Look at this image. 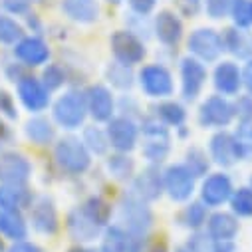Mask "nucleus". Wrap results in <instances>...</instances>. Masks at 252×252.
<instances>
[{"label": "nucleus", "mask_w": 252, "mask_h": 252, "mask_svg": "<svg viewBox=\"0 0 252 252\" xmlns=\"http://www.w3.org/2000/svg\"><path fill=\"white\" fill-rule=\"evenodd\" d=\"M88 111V103L84 94L68 92L54 103V119L62 125L64 129H76L84 123Z\"/></svg>", "instance_id": "obj_1"}, {"label": "nucleus", "mask_w": 252, "mask_h": 252, "mask_svg": "<svg viewBox=\"0 0 252 252\" xmlns=\"http://www.w3.org/2000/svg\"><path fill=\"white\" fill-rule=\"evenodd\" d=\"M56 161L70 173H84L90 167V153L86 145L76 137H64L56 145Z\"/></svg>", "instance_id": "obj_2"}, {"label": "nucleus", "mask_w": 252, "mask_h": 252, "mask_svg": "<svg viewBox=\"0 0 252 252\" xmlns=\"http://www.w3.org/2000/svg\"><path fill=\"white\" fill-rule=\"evenodd\" d=\"M111 50L119 64L133 66L145 58V46L143 42L129 30H117L111 36Z\"/></svg>", "instance_id": "obj_3"}, {"label": "nucleus", "mask_w": 252, "mask_h": 252, "mask_svg": "<svg viewBox=\"0 0 252 252\" xmlns=\"http://www.w3.org/2000/svg\"><path fill=\"white\" fill-rule=\"evenodd\" d=\"M232 117H234V105L220 95L209 97L199 109V121L203 127H209V129L224 127V125L232 121Z\"/></svg>", "instance_id": "obj_4"}, {"label": "nucleus", "mask_w": 252, "mask_h": 252, "mask_svg": "<svg viewBox=\"0 0 252 252\" xmlns=\"http://www.w3.org/2000/svg\"><path fill=\"white\" fill-rule=\"evenodd\" d=\"M141 129H143V135H145L143 155L153 163L163 161L165 155L169 153V133H167V129L155 119H145Z\"/></svg>", "instance_id": "obj_5"}, {"label": "nucleus", "mask_w": 252, "mask_h": 252, "mask_svg": "<svg viewBox=\"0 0 252 252\" xmlns=\"http://www.w3.org/2000/svg\"><path fill=\"white\" fill-rule=\"evenodd\" d=\"M165 189L173 201H187L195 191V175L187 165H173L165 171Z\"/></svg>", "instance_id": "obj_6"}, {"label": "nucleus", "mask_w": 252, "mask_h": 252, "mask_svg": "<svg viewBox=\"0 0 252 252\" xmlns=\"http://www.w3.org/2000/svg\"><path fill=\"white\" fill-rule=\"evenodd\" d=\"M30 175L32 165L24 155L16 151L0 155V181H2V185H26Z\"/></svg>", "instance_id": "obj_7"}, {"label": "nucleus", "mask_w": 252, "mask_h": 252, "mask_svg": "<svg viewBox=\"0 0 252 252\" xmlns=\"http://www.w3.org/2000/svg\"><path fill=\"white\" fill-rule=\"evenodd\" d=\"M139 82H141V88L145 90V94L151 97H167L173 92V78H171L169 70L159 64L145 66L139 74Z\"/></svg>", "instance_id": "obj_8"}, {"label": "nucleus", "mask_w": 252, "mask_h": 252, "mask_svg": "<svg viewBox=\"0 0 252 252\" xmlns=\"http://www.w3.org/2000/svg\"><path fill=\"white\" fill-rule=\"evenodd\" d=\"M189 50L205 62H213L220 56L224 48H222V38L215 30L199 28L189 36Z\"/></svg>", "instance_id": "obj_9"}, {"label": "nucleus", "mask_w": 252, "mask_h": 252, "mask_svg": "<svg viewBox=\"0 0 252 252\" xmlns=\"http://www.w3.org/2000/svg\"><path fill=\"white\" fill-rule=\"evenodd\" d=\"M18 97L30 113H40L50 105V92L40 80L30 76L18 80Z\"/></svg>", "instance_id": "obj_10"}, {"label": "nucleus", "mask_w": 252, "mask_h": 252, "mask_svg": "<svg viewBox=\"0 0 252 252\" xmlns=\"http://www.w3.org/2000/svg\"><path fill=\"white\" fill-rule=\"evenodd\" d=\"M181 78H183V97L185 99H195L207 80V70L195 58H185L181 62Z\"/></svg>", "instance_id": "obj_11"}, {"label": "nucleus", "mask_w": 252, "mask_h": 252, "mask_svg": "<svg viewBox=\"0 0 252 252\" xmlns=\"http://www.w3.org/2000/svg\"><path fill=\"white\" fill-rule=\"evenodd\" d=\"M107 141L111 147H115L117 151L125 153V151H131L137 143V127L133 125L131 119H125V117H115L109 121V127H107Z\"/></svg>", "instance_id": "obj_12"}, {"label": "nucleus", "mask_w": 252, "mask_h": 252, "mask_svg": "<svg viewBox=\"0 0 252 252\" xmlns=\"http://www.w3.org/2000/svg\"><path fill=\"white\" fill-rule=\"evenodd\" d=\"M14 46H16L14 48V56L20 62H24L26 66H42L50 58V48L42 38L28 36V38L18 40Z\"/></svg>", "instance_id": "obj_13"}, {"label": "nucleus", "mask_w": 252, "mask_h": 252, "mask_svg": "<svg viewBox=\"0 0 252 252\" xmlns=\"http://www.w3.org/2000/svg\"><path fill=\"white\" fill-rule=\"evenodd\" d=\"M101 252H141V238L131 230L111 226L105 232Z\"/></svg>", "instance_id": "obj_14"}, {"label": "nucleus", "mask_w": 252, "mask_h": 252, "mask_svg": "<svg viewBox=\"0 0 252 252\" xmlns=\"http://www.w3.org/2000/svg\"><path fill=\"white\" fill-rule=\"evenodd\" d=\"M201 197L207 205L211 207H219L224 201H228L232 197V183L224 173H215L211 175L201 189Z\"/></svg>", "instance_id": "obj_15"}, {"label": "nucleus", "mask_w": 252, "mask_h": 252, "mask_svg": "<svg viewBox=\"0 0 252 252\" xmlns=\"http://www.w3.org/2000/svg\"><path fill=\"white\" fill-rule=\"evenodd\" d=\"M30 220H32V226L42 232V234H54L58 230V215H56V209L52 205V201H48L46 197L38 199L32 209H30Z\"/></svg>", "instance_id": "obj_16"}, {"label": "nucleus", "mask_w": 252, "mask_h": 252, "mask_svg": "<svg viewBox=\"0 0 252 252\" xmlns=\"http://www.w3.org/2000/svg\"><path fill=\"white\" fill-rule=\"evenodd\" d=\"M86 103H88V109H90L94 119H97V121H109L111 119V115H113V97H111L109 90H105L103 86L90 88V92L86 95Z\"/></svg>", "instance_id": "obj_17"}, {"label": "nucleus", "mask_w": 252, "mask_h": 252, "mask_svg": "<svg viewBox=\"0 0 252 252\" xmlns=\"http://www.w3.org/2000/svg\"><path fill=\"white\" fill-rule=\"evenodd\" d=\"M155 34L165 46H175L183 36V22L171 10H163L155 18Z\"/></svg>", "instance_id": "obj_18"}, {"label": "nucleus", "mask_w": 252, "mask_h": 252, "mask_svg": "<svg viewBox=\"0 0 252 252\" xmlns=\"http://www.w3.org/2000/svg\"><path fill=\"white\" fill-rule=\"evenodd\" d=\"M211 155L215 159V163L222 165V167H230L240 159V151H238V143L232 135L228 133H219L213 137L211 141Z\"/></svg>", "instance_id": "obj_19"}, {"label": "nucleus", "mask_w": 252, "mask_h": 252, "mask_svg": "<svg viewBox=\"0 0 252 252\" xmlns=\"http://www.w3.org/2000/svg\"><path fill=\"white\" fill-rule=\"evenodd\" d=\"M121 217L125 224H127V230L135 234H141L151 224V213L145 209L141 201H135V199H127V203L121 207Z\"/></svg>", "instance_id": "obj_20"}, {"label": "nucleus", "mask_w": 252, "mask_h": 252, "mask_svg": "<svg viewBox=\"0 0 252 252\" xmlns=\"http://www.w3.org/2000/svg\"><path fill=\"white\" fill-rule=\"evenodd\" d=\"M62 10L70 20L80 24H92L99 14L95 0H62Z\"/></svg>", "instance_id": "obj_21"}, {"label": "nucleus", "mask_w": 252, "mask_h": 252, "mask_svg": "<svg viewBox=\"0 0 252 252\" xmlns=\"http://www.w3.org/2000/svg\"><path fill=\"white\" fill-rule=\"evenodd\" d=\"M242 84V74L238 70L236 64L232 62H222L215 70V86L219 92H222L224 95H234L240 90Z\"/></svg>", "instance_id": "obj_22"}, {"label": "nucleus", "mask_w": 252, "mask_h": 252, "mask_svg": "<svg viewBox=\"0 0 252 252\" xmlns=\"http://www.w3.org/2000/svg\"><path fill=\"white\" fill-rule=\"evenodd\" d=\"M24 207H32V195L24 189V185H2L0 187V209L20 211Z\"/></svg>", "instance_id": "obj_23"}, {"label": "nucleus", "mask_w": 252, "mask_h": 252, "mask_svg": "<svg viewBox=\"0 0 252 252\" xmlns=\"http://www.w3.org/2000/svg\"><path fill=\"white\" fill-rule=\"evenodd\" d=\"M0 234L10 240H24L28 236V226H26L20 211L0 209Z\"/></svg>", "instance_id": "obj_24"}, {"label": "nucleus", "mask_w": 252, "mask_h": 252, "mask_svg": "<svg viewBox=\"0 0 252 252\" xmlns=\"http://www.w3.org/2000/svg\"><path fill=\"white\" fill-rule=\"evenodd\" d=\"M222 38V48L232 52L238 58H248L252 56V34L238 30V28H228L224 30Z\"/></svg>", "instance_id": "obj_25"}, {"label": "nucleus", "mask_w": 252, "mask_h": 252, "mask_svg": "<svg viewBox=\"0 0 252 252\" xmlns=\"http://www.w3.org/2000/svg\"><path fill=\"white\" fill-rule=\"evenodd\" d=\"M238 232V222L228 213H217L209 220V236L215 240H232Z\"/></svg>", "instance_id": "obj_26"}, {"label": "nucleus", "mask_w": 252, "mask_h": 252, "mask_svg": "<svg viewBox=\"0 0 252 252\" xmlns=\"http://www.w3.org/2000/svg\"><path fill=\"white\" fill-rule=\"evenodd\" d=\"M68 226H70V232L74 234V238H78V240H92L99 230V226L84 211H74L68 219Z\"/></svg>", "instance_id": "obj_27"}, {"label": "nucleus", "mask_w": 252, "mask_h": 252, "mask_svg": "<svg viewBox=\"0 0 252 252\" xmlns=\"http://www.w3.org/2000/svg\"><path fill=\"white\" fill-rule=\"evenodd\" d=\"M135 191L141 199L153 201L161 195V177L155 169H147L135 179Z\"/></svg>", "instance_id": "obj_28"}, {"label": "nucleus", "mask_w": 252, "mask_h": 252, "mask_svg": "<svg viewBox=\"0 0 252 252\" xmlns=\"http://www.w3.org/2000/svg\"><path fill=\"white\" fill-rule=\"evenodd\" d=\"M26 137L36 145H48L54 139L52 123L44 117H34L26 123Z\"/></svg>", "instance_id": "obj_29"}, {"label": "nucleus", "mask_w": 252, "mask_h": 252, "mask_svg": "<svg viewBox=\"0 0 252 252\" xmlns=\"http://www.w3.org/2000/svg\"><path fill=\"white\" fill-rule=\"evenodd\" d=\"M22 38H24L22 26L14 18H10L6 14H0V44L10 46V44H16Z\"/></svg>", "instance_id": "obj_30"}, {"label": "nucleus", "mask_w": 252, "mask_h": 252, "mask_svg": "<svg viewBox=\"0 0 252 252\" xmlns=\"http://www.w3.org/2000/svg\"><path fill=\"white\" fill-rule=\"evenodd\" d=\"M97 226H103L105 222H107V219H109V213H111V209L107 207V203H103L101 199H90L86 205H84V209H82Z\"/></svg>", "instance_id": "obj_31"}, {"label": "nucleus", "mask_w": 252, "mask_h": 252, "mask_svg": "<svg viewBox=\"0 0 252 252\" xmlns=\"http://www.w3.org/2000/svg\"><path fill=\"white\" fill-rule=\"evenodd\" d=\"M230 16L238 28L252 26V0H234Z\"/></svg>", "instance_id": "obj_32"}, {"label": "nucleus", "mask_w": 252, "mask_h": 252, "mask_svg": "<svg viewBox=\"0 0 252 252\" xmlns=\"http://www.w3.org/2000/svg\"><path fill=\"white\" fill-rule=\"evenodd\" d=\"M232 211L240 217H252V189H238V191L230 197Z\"/></svg>", "instance_id": "obj_33"}, {"label": "nucleus", "mask_w": 252, "mask_h": 252, "mask_svg": "<svg viewBox=\"0 0 252 252\" xmlns=\"http://www.w3.org/2000/svg\"><path fill=\"white\" fill-rule=\"evenodd\" d=\"M157 115L165 121V123H169V125H181L183 121H185V109H183V105H179V103H175V101H165V103H161L159 107H157Z\"/></svg>", "instance_id": "obj_34"}, {"label": "nucleus", "mask_w": 252, "mask_h": 252, "mask_svg": "<svg viewBox=\"0 0 252 252\" xmlns=\"http://www.w3.org/2000/svg\"><path fill=\"white\" fill-rule=\"evenodd\" d=\"M84 143H86V147H90L95 153H105V149L109 145L105 133L101 129H97V127H88L84 131Z\"/></svg>", "instance_id": "obj_35"}, {"label": "nucleus", "mask_w": 252, "mask_h": 252, "mask_svg": "<svg viewBox=\"0 0 252 252\" xmlns=\"http://www.w3.org/2000/svg\"><path fill=\"white\" fill-rule=\"evenodd\" d=\"M109 171L113 177L117 179H129L131 173H133V161L125 155H117V157H111L109 163H107Z\"/></svg>", "instance_id": "obj_36"}, {"label": "nucleus", "mask_w": 252, "mask_h": 252, "mask_svg": "<svg viewBox=\"0 0 252 252\" xmlns=\"http://www.w3.org/2000/svg\"><path fill=\"white\" fill-rule=\"evenodd\" d=\"M42 78H44L42 84H44V88H46L48 92L58 90L62 84L66 82V74H64V70H62V66H58V64H50V66L44 70V76H42Z\"/></svg>", "instance_id": "obj_37"}, {"label": "nucleus", "mask_w": 252, "mask_h": 252, "mask_svg": "<svg viewBox=\"0 0 252 252\" xmlns=\"http://www.w3.org/2000/svg\"><path fill=\"white\" fill-rule=\"evenodd\" d=\"M232 4H234V0H205V10L211 18L219 20L230 14Z\"/></svg>", "instance_id": "obj_38"}, {"label": "nucleus", "mask_w": 252, "mask_h": 252, "mask_svg": "<svg viewBox=\"0 0 252 252\" xmlns=\"http://www.w3.org/2000/svg\"><path fill=\"white\" fill-rule=\"evenodd\" d=\"M187 157H189V165L187 167L191 169V173L195 177H201V173H205L209 169V161L205 159V153L201 149H191Z\"/></svg>", "instance_id": "obj_39"}, {"label": "nucleus", "mask_w": 252, "mask_h": 252, "mask_svg": "<svg viewBox=\"0 0 252 252\" xmlns=\"http://www.w3.org/2000/svg\"><path fill=\"white\" fill-rule=\"evenodd\" d=\"M205 217H207V213H205V207L201 203L189 205L187 211H185V220L191 228H199L205 222Z\"/></svg>", "instance_id": "obj_40"}, {"label": "nucleus", "mask_w": 252, "mask_h": 252, "mask_svg": "<svg viewBox=\"0 0 252 252\" xmlns=\"http://www.w3.org/2000/svg\"><path fill=\"white\" fill-rule=\"evenodd\" d=\"M0 113L6 115L8 119H16V115H18L14 97L8 92H4V90H0Z\"/></svg>", "instance_id": "obj_41"}, {"label": "nucleus", "mask_w": 252, "mask_h": 252, "mask_svg": "<svg viewBox=\"0 0 252 252\" xmlns=\"http://www.w3.org/2000/svg\"><path fill=\"white\" fill-rule=\"evenodd\" d=\"M34 2H40V0H2V6L12 14H24Z\"/></svg>", "instance_id": "obj_42"}, {"label": "nucleus", "mask_w": 252, "mask_h": 252, "mask_svg": "<svg viewBox=\"0 0 252 252\" xmlns=\"http://www.w3.org/2000/svg\"><path fill=\"white\" fill-rule=\"evenodd\" d=\"M173 2L185 16H197V12L201 10V0H173Z\"/></svg>", "instance_id": "obj_43"}, {"label": "nucleus", "mask_w": 252, "mask_h": 252, "mask_svg": "<svg viewBox=\"0 0 252 252\" xmlns=\"http://www.w3.org/2000/svg\"><path fill=\"white\" fill-rule=\"evenodd\" d=\"M234 113H238L240 119H244V121H252V95L240 97L234 107Z\"/></svg>", "instance_id": "obj_44"}, {"label": "nucleus", "mask_w": 252, "mask_h": 252, "mask_svg": "<svg viewBox=\"0 0 252 252\" xmlns=\"http://www.w3.org/2000/svg\"><path fill=\"white\" fill-rule=\"evenodd\" d=\"M107 76H109V82L113 84V86H117V88H121V90H125V88H131V74L127 72L125 76H121V74H117V70H115V66H111L109 70H107Z\"/></svg>", "instance_id": "obj_45"}, {"label": "nucleus", "mask_w": 252, "mask_h": 252, "mask_svg": "<svg viewBox=\"0 0 252 252\" xmlns=\"http://www.w3.org/2000/svg\"><path fill=\"white\" fill-rule=\"evenodd\" d=\"M155 4H157V0H129L131 10H133L135 14H141V16L149 14V12L155 8Z\"/></svg>", "instance_id": "obj_46"}, {"label": "nucleus", "mask_w": 252, "mask_h": 252, "mask_svg": "<svg viewBox=\"0 0 252 252\" xmlns=\"http://www.w3.org/2000/svg\"><path fill=\"white\" fill-rule=\"evenodd\" d=\"M8 252H44L38 244H34V242H26V240H16V244L14 246H10V250Z\"/></svg>", "instance_id": "obj_47"}, {"label": "nucleus", "mask_w": 252, "mask_h": 252, "mask_svg": "<svg viewBox=\"0 0 252 252\" xmlns=\"http://www.w3.org/2000/svg\"><path fill=\"white\" fill-rule=\"evenodd\" d=\"M242 82H244V86L248 88V92L252 94V60L246 64V68H244V74H242Z\"/></svg>", "instance_id": "obj_48"}, {"label": "nucleus", "mask_w": 252, "mask_h": 252, "mask_svg": "<svg viewBox=\"0 0 252 252\" xmlns=\"http://www.w3.org/2000/svg\"><path fill=\"white\" fill-rule=\"evenodd\" d=\"M70 252H90V250H86V248H74V250H70Z\"/></svg>", "instance_id": "obj_49"}, {"label": "nucleus", "mask_w": 252, "mask_h": 252, "mask_svg": "<svg viewBox=\"0 0 252 252\" xmlns=\"http://www.w3.org/2000/svg\"><path fill=\"white\" fill-rule=\"evenodd\" d=\"M107 2H111V4H119L121 0H107Z\"/></svg>", "instance_id": "obj_50"}, {"label": "nucleus", "mask_w": 252, "mask_h": 252, "mask_svg": "<svg viewBox=\"0 0 252 252\" xmlns=\"http://www.w3.org/2000/svg\"><path fill=\"white\" fill-rule=\"evenodd\" d=\"M177 252H189V250H183V248H181V250H177Z\"/></svg>", "instance_id": "obj_51"}, {"label": "nucleus", "mask_w": 252, "mask_h": 252, "mask_svg": "<svg viewBox=\"0 0 252 252\" xmlns=\"http://www.w3.org/2000/svg\"><path fill=\"white\" fill-rule=\"evenodd\" d=\"M250 185H252V179H250Z\"/></svg>", "instance_id": "obj_52"}]
</instances>
